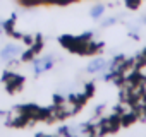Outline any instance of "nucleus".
Returning <instances> with one entry per match:
<instances>
[{
  "mask_svg": "<svg viewBox=\"0 0 146 137\" xmlns=\"http://www.w3.org/2000/svg\"><path fill=\"white\" fill-rule=\"evenodd\" d=\"M100 65H103V60H102V58H98V60H95L93 63H90V67H88V70H90V72H98L100 68H102Z\"/></svg>",
  "mask_w": 146,
  "mask_h": 137,
  "instance_id": "obj_2",
  "label": "nucleus"
},
{
  "mask_svg": "<svg viewBox=\"0 0 146 137\" xmlns=\"http://www.w3.org/2000/svg\"><path fill=\"white\" fill-rule=\"evenodd\" d=\"M143 22H146V17H143Z\"/></svg>",
  "mask_w": 146,
  "mask_h": 137,
  "instance_id": "obj_4",
  "label": "nucleus"
},
{
  "mask_svg": "<svg viewBox=\"0 0 146 137\" xmlns=\"http://www.w3.org/2000/svg\"><path fill=\"white\" fill-rule=\"evenodd\" d=\"M102 12H103V5H96V7L91 11V17H95V19H96V17H100V14H102Z\"/></svg>",
  "mask_w": 146,
  "mask_h": 137,
  "instance_id": "obj_3",
  "label": "nucleus"
},
{
  "mask_svg": "<svg viewBox=\"0 0 146 137\" xmlns=\"http://www.w3.org/2000/svg\"><path fill=\"white\" fill-rule=\"evenodd\" d=\"M17 51H19V48H17L16 45H7V46L2 50V53H0V58L7 62V60H11V58H12Z\"/></svg>",
  "mask_w": 146,
  "mask_h": 137,
  "instance_id": "obj_1",
  "label": "nucleus"
}]
</instances>
